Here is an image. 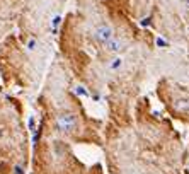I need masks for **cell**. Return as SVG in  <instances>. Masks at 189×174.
<instances>
[{
  "label": "cell",
  "mask_w": 189,
  "mask_h": 174,
  "mask_svg": "<svg viewBox=\"0 0 189 174\" xmlns=\"http://www.w3.org/2000/svg\"><path fill=\"white\" fill-rule=\"evenodd\" d=\"M77 126V116L72 113H61L56 118V128L61 132H72Z\"/></svg>",
  "instance_id": "1"
},
{
  "label": "cell",
  "mask_w": 189,
  "mask_h": 174,
  "mask_svg": "<svg viewBox=\"0 0 189 174\" xmlns=\"http://www.w3.org/2000/svg\"><path fill=\"white\" fill-rule=\"evenodd\" d=\"M94 38H95V41H97V43L106 44V43L113 38V29L109 28L108 24H102V26H99V28L95 29Z\"/></svg>",
  "instance_id": "2"
},
{
  "label": "cell",
  "mask_w": 189,
  "mask_h": 174,
  "mask_svg": "<svg viewBox=\"0 0 189 174\" xmlns=\"http://www.w3.org/2000/svg\"><path fill=\"white\" fill-rule=\"evenodd\" d=\"M123 46H124V44H123V41H121V39H116L114 36H113L108 43H106V48H108V51H113V53L121 51Z\"/></svg>",
  "instance_id": "3"
},
{
  "label": "cell",
  "mask_w": 189,
  "mask_h": 174,
  "mask_svg": "<svg viewBox=\"0 0 189 174\" xmlns=\"http://www.w3.org/2000/svg\"><path fill=\"white\" fill-rule=\"evenodd\" d=\"M121 65H123V58H119V56H116L114 60L111 62V65H109V68H111V70H118L119 67H121Z\"/></svg>",
  "instance_id": "4"
},
{
  "label": "cell",
  "mask_w": 189,
  "mask_h": 174,
  "mask_svg": "<svg viewBox=\"0 0 189 174\" xmlns=\"http://www.w3.org/2000/svg\"><path fill=\"white\" fill-rule=\"evenodd\" d=\"M155 43H157V46H158V48H167V46H169V41H165V39L160 38V36L155 39Z\"/></svg>",
  "instance_id": "5"
},
{
  "label": "cell",
  "mask_w": 189,
  "mask_h": 174,
  "mask_svg": "<svg viewBox=\"0 0 189 174\" xmlns=\"http://www.w3.org/2000/svg\"><path fill=\"white\" fill-rule=\"evenodd\" d=\"M150 21H152V17H145V19L142 21V24H140V26H142V28H147V26L150 24Z\"/></svg>",
  "instance_id": "6"
},
{
  "label": "cell",
  "mask_w": 189,
  "mask_h": 174,
  "mask_svg": "<svg viewBox=\"0 0 189 174\" xmlns=\"http://www.w3.org/2000/svg\"><path fill=\"white\" fill-rule=\"evenodd\" d=\"M77 94H80V96H87V91H85V89H82V87H77Z\"/></svg>",
  "instance_id": "7"
}]
</instances>
